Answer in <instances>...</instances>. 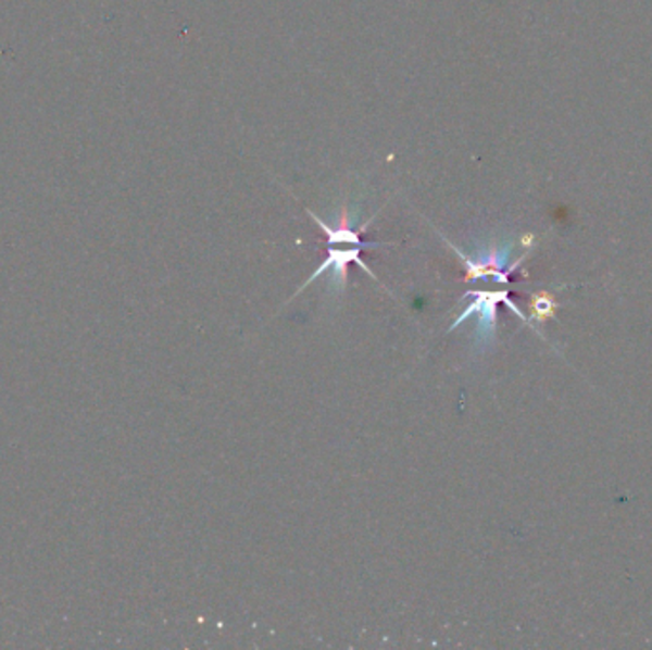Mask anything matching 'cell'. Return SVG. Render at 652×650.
<instances>
[{
    "instance_id": "cell-1",
    "label": "cell",
    "mask_w": 652,
    "mask_h": 650,
    "mask_svg": "<svg viewBox=\"0 0 652 650\" xmlns=\"http://www.w3.org/2000/svg\"><path fill=\"white\" fill-rule=\"evenodd\" d=\"M308 214H310L311 220L321 227V232L325 233L328 252H326L325 262L318 265L317 272L311 273L310 279L305 280V285H302V288H300L298 292H302L303 288L311 285L313 280L317 279V277H321V275L326 272H335L336 287L343 288L346 280H348V270H350L351 264H358L363 272H366L371 277H374V273L371 272V270L366 267L365 262L361 260V250H365V248L386 247V245H380V242H365L363 237H361V235L368 229V224H371L373 220H368L366 224H363L361 229L355 232V229L351 227L348 209L342 210V217H340V222H338L336 227H330V225L325 224V222H323L317 214H313L311 210H308Z\"/></svg>"
}]
</instances>
